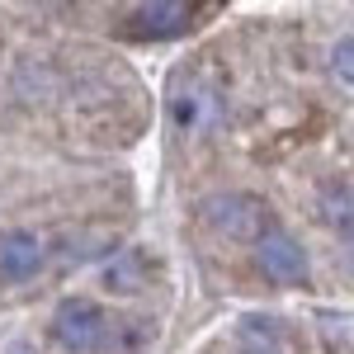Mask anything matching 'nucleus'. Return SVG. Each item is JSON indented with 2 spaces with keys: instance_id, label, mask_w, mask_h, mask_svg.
<instances>
[{
  "instance_id": "nucleus-8",
  "label": "nucleus",
  "mask_w": 354,
  "mask_h": 354,
  "mask_svg": "<svg viewBox=\"0 0 354 354\" xmlns=\"http://www.w3.org/2000/svg\"><path fill=\"white\" fill-rule=\"evenodd\" d=\"M326 218L340 227V232H350V189L340 185L335 194H326Z\"/></svg>"
},
{
  "instance_id": "nucleus-1",
  "label": "nucleus",
  "mask_w": 354,
  "mask_h": 354,
  "mask_svg": "<svg viewBox=\"0 0 354 354\" xmlns=\"http://www.w3.org/2000/svg\"><path fill=\"white\" fill-rule=\"evenodd\" d=\"M170 128L180 137H198L208 133V128H218L222 113H227V95H222V85L213 76H203V71H189L185 81H175L170 90Z\"/></svg>"
},
{
  "instance_id": "nucleus-7",
  "label": "nucleus",
  "mask_w": 354,
  "mask_h": 354,
  "mask_svg": "<svg viewBox=\"0 0 354 354\" xmlns=\"http://www.w3.org/2000/svg\"><path fill=\"white\" fill-rule=\"evenodd\" d=\"M104 288L109 293H123V298H133L147 288V255L142 250H118L113 260H104Z\"/></svg>"
},
{
  "instance_id": "nucleus-4",
  "label": "nucleus",
  "mask_w": 354,
  "mask_h": 354,
  "mask_svg": "<svg viewBox=\"0 0 354 354\" xmlns=\"http://www.w3.org/2000/svg\"><path fill=\"white\" fill-rule=\"evenodd\" d=\"M255 260H260V274L279 283V288H298L312 279V260H307V245L298 236H288L283 227H270L260 241H255Z\"/></svg>"
},
{
  "instance_id": "nucleus-3",
  "label": "nucleus",
  "mask_w": 354,
  "mask_h": 354,
  "mask_svg": "<svg viewBox=\"0 0 354 354\" xmlns=\"http://www.w3.org/2000/svg\"><path fill=\"white\" fill-rule=\"evenodd\" d=\"M109 312L90 298H66L53 312V340L66 354H90V350H104L109 340Z\"/></svg>"
},
{
  "instance_id": "nucleus-9",
  "label": "nucleus",
  "mask_w": 354,
  "mask_h": 354,
  "mask_svg": "<svg viewBox=\"0 0 354 354\" xmlns=\"http://www.w3.org/2000/svg\"><path fill=\"white\" fill-rule=\"evenodd\" d=\"M350 53H354V43H350V33H345V38H340V43H335V53H330V66H335V71H340V81H345V85L354 81V66H350Z\"/></svg>"
},
{
  "instance_id": "nucleus-5",
  "label": "nucleus",
  "mask_w": 354,
  "mask_h": 354,
  "mask_svg": "<svg viewBox=\"0 0 354 354\" xmlns=\"http://www.w3.org/2000/svg\"><path fill=\"white\" fill-rule=\"evenodd\" d=\"M48 265V245L33 227H5L0 232V283H28Z\"/></svg>"
},
{
  "instance_id": "nucleus-6",
  "label": "nucleus",
  "mask_w": 354,
  "mask_h": 354,
  "mask_svg": "<svg viewBox=\"0 0 354 354\" xmlns=\"http://www.w3.org/2000/svg\"><path fill=\"white\" fill-rule=\"evenodd\" d=\"M189 24H194V5L151 0V5H137L133 15H128L123 33H128V38H180Z\"/></svg>"
},
{
  "instance_id": "nucleus-2",
  "label": "nucleus",
  "mask_w": 354,
  "mask_h": 354,
  "mask_svg": "<svg viewBox=\"0 0 354 354\" xmlns=\"http://www.w3.org/2000/svg\"><path fill=\"white\" fill-rule=\"evenodd\" d=\"M198 218H203V227H208L213 236H227V241H260L274 227L270 203L255 198V194H241V189L203 198V203H198Z\"/></svg>"
}]
</instances>
